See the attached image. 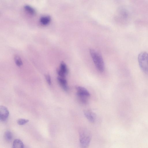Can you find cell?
Returning <instances> with one entry per match:
<instances>
[{
	"mask_svg": "<svg viewBox=\"0 0 148 148\" xmlns=\"http://www.w3.org/2000/svg\"><path fill=\"white\" fill-rule=\"evenodd\" d=\"M79 133L80 147L88 148L91 139V133L88 130L85 128L80 129Z\"/></svg>",
	"mask_w": 148,
	"mask_h": 148,
	"instance_id": "6da1fadb",
	"label": "cell"
},
{
	"mask_svg": "<svg viewBox=\"0 0 148 148\" xmlns=\"http://www.w3.org/2000/svg\"><path fill=\"white\" fill-rule=\"evenodd\" d=\"M90 52L95 64L98 70L103 72L104 70V64L102 56L94 49H90Z\"/></svg>",
	"mask_w": 148,
	"mask_h": 148,
	"instance_id": "7a4b0ae2",
	"label": "cell"
},
{
	"mask_svg": "<svg viewBox=\"0 0 148 148\" xmlns=\"http://www.w3.org/2000/svg\"><path fill=\"white\" fill-rule=\"evenodd\" d=\"M138 60L142 70L148 75V53L145 51L141 52L138 55Z\"/></svg>",
	"mask_w": 148,
	"mask_h": 148,
	"instance_id": "3957f363",
	"label": "cell"
},
{
	"mask_svg": "<svg viewBox=\"0 0 148 148\" xmlns=\"http://www.w3.org/2000/svg\"><path fill=\"white\" fill-rule=\"evenodd\" d=\"M9 115V112L7 108L5 106H1L0 107V120L2 121L7 120Z\"/></svg>",
	"mask_w": 148,
	"mask_h": 148,
	"instance_id": "277c9868",
	"label": "cell"
},
{
	"mask_svg": "<svg viewBox=\"0 0 148 148\" xmlns=\"http://www.w3.org/2000/svg\"><path fill=\"white\" fill-rule=\"evenodd\" d=\"M76 89L77 90V95L84 96L87 97H89L90 94L87 90L85 88L80 86L76 87Z\"/></svg>",
	"mask_w": 148,
	"mask_h": 148,
	"instance_id": "5b68a950",
	"label": "cell"
},
{
	"mask_svg": "<svg viewBox=\"0 0 148 148\" xmlns=\"http://www.w3.org/2000/svg\"><path fill=\"white\" fill-rule=\"evenodd\" d=\"M84 114L86 118L90 122L93 123L95 122L96 116L94 113L90 111L85 110L84 111Z\"/></svg>",
	"mask_w": 148,
	"mask_h": 148,
	"instance_id": "8992f818",
	"label": "cell"
},
{
	"mask_svg": "<svg viewBox=\"0 0 148 148\" xmlns=\"http://www.w3.org/2000/svg\"><path fill=\"white\" fill-rule=\"evenodd\" d=\"M58 81L62 87L65 91H67L68 89L67 85V81L65 78L59 77L57 78Z\"/></svg>",
	"mask_w": 148,
	"mask_h": 148,
	"instance_id": "52a82bcc",
	"label": "cell"
},
{
	"mask_svg": "<svg viewBox=\"0 0 148 148\" xmlns=\"http://www.w3.org/2000/svg\"><path fill=\"white\" fill-rule=\"evenodd\" d=\"M12 148H24V145L21 140L16 139L13 142Z\"/></svg>",
	"mask_w": 148,
	"mask_h": 148,
	"instance_id": "ba28073f",
	"label": "cell"
},
{
	"mask_svg": "<svg viewBox=\"0 0 148 148\" xmlns=\"http://www.w3.org/2000/svg\"><path fill=\"white\" fill-rule=\"evenodd\" d=\"M51 20V17L48 15L42 16L40 19V23L43 25H46L48 24L50 22Z\"/></svg>",
	"mask_w": 148,
	"mask_h": 148,
	"instance_id": "9c48e42d",
	"label": "cell"
},
{
	"mask_svg": "<svg viewBox=\"0 0 148 148\" xmlns=\"http://www.w3.org/2000/svg\"><path fill=\"white\" fill-rule=\"evenodd\" d=\"M4 137L7 141H10L13 138L12 133L10 130H7L5 133Z\"/></svg>",
	"mask_w": 148,
	"mask_h": 148,
	"instance_id": "30bf717a",
	"label": "cell"
},
{
	"mask_svg": "<svg viewBox=\"0 0 148 148\" xmlns=\"http://www.w3.org/2000/svg\"><path fill=\"white\" fill-rule=\"evenodd\" d=\"M59 69L66 75L68 73V70L67 66L64 62H62L61 63Z\"/></svg>",
	"mask_w": 148,
	"mask_h": 148,
	"instance_id": "8fae6325",
	"label": "cell"
},
{
	"mask_svg": "<svg viewBox=\"0 0 148 148\" xmlns=\"http://www.w3.org/2000/svg\"><path fill=\"white\" fill-rule=\"evenodd\" d=\"M25 10L29 13L34 15L36 13V11L32 7L29 5H25L24 6Z\"/></svg>",
	"mask_w": 148,
	"mask_h": 148,
	"instance_id": "7c38bea8",
	"label": "cell"
},
{
	"mask_svg": "<svg viewBox=\"0 0 148 148\" xmlns=\"http://www.w3.org/2000/svg\"><path fill=\"white\" fill-rule=\"evenodd\" d=\"M14 60L16 64L18 66H20L22 65V61L20 58L18 56L16 55L14 56Z\"/></svg>",
	"mask_w": 148,
	"mask_h": 148,
	"instance_id": "4fadbf2b",
	"label": "cell"
},
{
	"mask_svg": "<svg viewBox=\"0 0 148 148\" xmlns=\"http://www.w3.org/2000/svg\"><path fill=\"white\" fill-rule=\"evenodd\" d=\"M28 119H18L17 121L18 124L20 125H24L29 122Z\"/></svg>",
	"mask_w": 148,
	"mask_h": 148,
	"instance_id": "5bb4252c",
	"label": "cell"
},
{
	"mask_svg": "<svg viewBox=\"0 0 148 148\" xmlns=\"http://www.w3.org/2000/svg\"><path fill=\"white\" fill-rule=\"evenodd\" d=\"M77 96L79 98L80 101L82 103L84 104H85L87 103V98L88 97L82 95H77Z\"/></svg>",
	"mask_w": 148,
	"mask_h": 148,
	"instance_id": "9a60e30c",
	"label": "cell"
},
{
	"mask_svg": "<svg viewBox=\"0 0 148 148\" xmlns=\"http://www.w3.org/2000/svg\"><path fill=\"white\" fill-rule=\"evenodd\" d=\"M45 79L49 85L51 84V80L50 76L49 74H47L45 75Z\"/></svg>",
	"mask_w": 148,
	"mask_h": 148,
	"instance_id": "2e32d148",
	"label": "cell"
},
{
	"mask_svg": "<svg viewBox=\"0 0 148 148\" xmlns=\"http://www.w3.org/2000/svg\"><path fill=\"white\" fill-rule=\"evenodd\" d=\"M57 72L58 74L59 75L60 77L65 78L66 75L63 72L61 71L59 69L57 70Z\"/></svg>",
	"mask_w": 148,
	"mask_h": 148,
	"instance_id": "e0dca14e",
	"label": "cell"
}]
</instances>
